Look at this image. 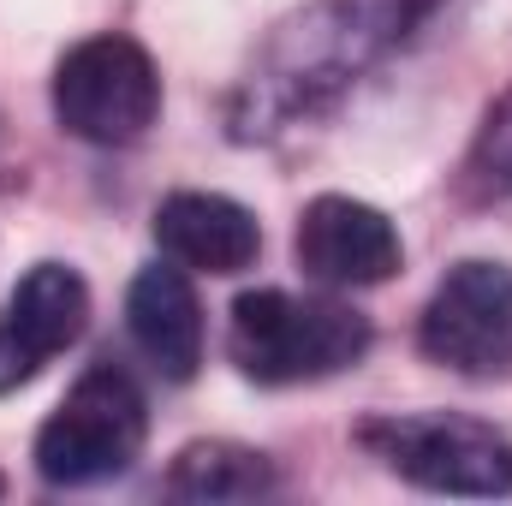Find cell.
Instances as JSON below:
<instances>
[{
    "label": "cell",
    "mask_w": 512,
    "mask_h": 506,
    "mask_svg": "<svg viewBox=\"0 0 512 506\" xmlns=\"http://www.w3.org/2000/svg\"><path fill=\"white\" fill-rule=\"evenodd\" d=\"M167 495L173 501H256V495H274V465L239 447V441H191L173 471H167Z\"/></svg>",
    "instance_id": "cell-11"
},
{
    "label": "cell",
    "mask_w": 512,
    "mask_h": 506,
    "mask_svg": "<svg viewBox=\"0 0 512 506\" xmlns=\"http://www.w3.org/2000/svg\"><path fill=\"white\" fill-rule=\"evenodd\" d=\"M54 120L102 149H126L161 120V72L143 42L120 30L78 42L54 66Z\"/></svg>",
    "instance_id": "cell-5"
},
{
    "label": "cell",
    "mask_w": 512,
    "mask_h": 506,
    "mask_svg": "<svg viewBox=\"0 0 512 506\" xmlns=\"http://www.w3.org/2000/svg\"><path fill=\"white\" fill-rule=\"evenodd\" d=\"M423 358L453 376H507L512 370V268L507 262H459L429 292L417 322Z\"/></svg>",
    "instance_id": "cell-6"
},
{
    "label": "cell",
    "mask_w": 512,
    "mask_h": 506,
    "mask_svg": "<svg viewBox=\"0 0 512 506\" xmlns=\"http://www.w3.org/2000/svg\"><path fill=\"white\" fill-rule=\"evenodd\" d=\"M149 435V405L120 364H90L36 435V471L54 489H90L131 471Z\"/></svg>",
    "instance_id": "cell-3"
},
{
    "label": "cell",
    "mask_w": 512,
    "mask_h": 506,
    "mask_svg": "<svg viewBox=\"0 0 512 506\" xmlns=\"http://www.w3.org/2000/svg\"><path fill=\"white\" fill-rule=\"evenodd\" d=\"M155 245L203 274H245L262 251V227L221 191H173L155 209Z\"/></svg>",
    "instance_id": "cell-9"
},
{
    "label": "cell",
    "mask_w": 512,
    "mask_h": 506,
    "mask_svg": "<svg viewBox=\"0 0 512 506\" xmlns=\"http://www.w3.org/2000/svg\"><path fill=\"white\" fill-rule=\"evenodd\" d=\"M465 191H471L477 203L512 197V90L489 108V120L477 131L471 155H465Z\"/></svg>",
    "instance_id": "cell-12"
},
{
    "label": "cell",
    "mask_w": 512,
    "mask_h": 506,
    "mask_svg": "<svg viewBox=\"0 0 512 506\" xmlns=\"http://www.w3.org/2000/svg\"><path fill=\"white\" fill-rule=\"evenodd\" d=\"M126 328L137 340V352L167 381L197 376V364H203V304H197V286L185 280V268L155 262L131 280Z\"/></svg>",
    "instance_id": "cell-10"
},
{
    "label": "cell",
    "mask_w": 512,
    "mask_h": 506,
    "mask_svg": "<svg viewBox=\"0 0 512 506\" xmlns=\"http://www.w3.org/2000/svg\"><path fill=\"white\" fill-rule=\"evenodd\" d=\"M358 441L382 459L393 477L429 489V495H512V441L459 411H411V417H370Z\"/></svg>",
    "instance_id": "cell-4"
},
{
    "label": "cell",
    "mask_w": 512,
    "mask_h": 506,
    "mask_svg": "<svg viewBox=\"0 0 512 506\" xmlns=\"http://www.w3.org/2000/svg\"><path fill=\"white\" fill-rule=\"evenodd\" d=\"M292 251H298V268L322 286H382L405 262L393 221L358 197H316L298 215Z\"/></svg>",
    "instance_id": "cell-8"
},
{
    "label": "cell",
    "mask_w": 512,
    "mask_h": 506,
    "mask_svg": "<svg viewBox=\"0 0 512 506\" xmlns=\"http://www.w3.org/2000/svg\"><path fill=\"white\" fill-rule=\"evenodd\" d=\"M429 6L435 0H310L256 54L251 78L233 96V131L274 137L292 120H310L346 84H358V72L393 48Z\"/></svg>",
    "instance_id": "cell-1"
},
{
    "label": "cell",
    "mask_w": 512,
    "mask_h": 506,
    "mask_svg": "<svg viewBox=\"0 0 512 506\" xmlns=\"http://www.w3.org/2000/svg\"><path fill=\"white\" fill-rule=\"evenodd\" d=\"M90 328V286L66 262H36L0 310V393L36 381Z\"/></svg>",
    "instance_id": "cell-7"
},
{
    "label": "cell",
    "mask_w": 512,
    "mask_h": 506,
    "mask_svg": "<svg viewBox=\"0 0 512 506\" xmlns=\"http://www.w3.org/2000/svg\"><path fill=\"white\" fill-rule=\"evenodd\" d=\"M233 364L262 387H298L352 370L370 352V316L340 298H298L280 286L245 292L227 328Z\"/></svg>",
    "instance_id": "cell-2"
}]
</instances>
